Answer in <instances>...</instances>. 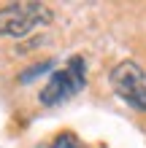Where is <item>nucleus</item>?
Masks as SVG:
<instances>
[{
	"mask_svg": "<svg viewBox=\"0 0 146 148\" xmlns=\"http://www.w3.org/2000/svg\"><path fill=\"white\" fill-rule=\"evenodd\" d=\"M49 67H51V59H49V62H41V65H33V70L22 73V81H30V78H33V75H38V73H46Z\"/></svg>",
	"mask_w": 146,
	"mask_h": 148,
	"instance_id": "5",
	"label": "nucleus"
},
{
	"mask_svg": "<svg viewBox=\"0 0 146 148\" xmlns=\"http://www.w3.org/2000/svg\"><path fill=\"white\" fill-rule=\"evenodd\" d=\"M51 148H87V145H81L73 132H62V135H57V140L51 143Z\"/></svg>",
	"mask_w": 146,
	"mask_h": 148,
	"instance_id": "4",
	"label": "nucleus"
},
{
	"mask_svg": "<svg viewBox=\"0 0 146 148\" xmlns=\"http://www.w3.org/2000/svg\"><path fill=\"white\" fill-rule=\"evenodd\" d=\"M51 11L44 3H11L0 8V35H14L22 38L38 24H49Z\"/></svg>",
	"mask_w": 146,
	"mask_h": 148,
	"instance_id": "2",
	"label": "nucleus"
},
{
	"mask_svg": "<svg viewBox=\"0 0 146 148\" xmlns=\"http://www.w3.org/2000/svg\"><path fill=\"white\" fill-rule=\"evenodd\" d=\"M87 86V65L84 57H71L62 70H57L49 78V84L41 89V102L44 105H57L68 97H73L76 92H81Z\"/></svg>",
	"mask_w": 146,
	"mask_h": 148,
	"instance_id": "1",
	"label": "nucleus"
},
{
	"mask_svg": "<svg viewBox=\"0 0 146 148\" xmlns=\"http://www.w3.org/2000/svg\"><path fill=\"white\" fill-rule=\"evenodd\" d=\"M111 89L135 110H146V70L138 62H119L108 75Z\"/></svg>",
	"mask_w": 146,
	"mask_h": 148,
	"instance_id": "3",
	"label": "nucleus"
}]
</instances>
